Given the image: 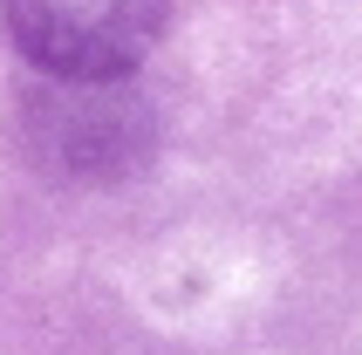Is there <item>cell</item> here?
<instances>
[{
    "label": "cell",
    "instance_id": "obj_1",
    "mask_svg": "<svg viewBox=\"0 0 362 355\" xmlns=\"http://www.w3.org/2000/svg\"><path fill=\"white\" fill-rule=\"evenodd\" d=\"M21 55L55 82H117L164 35L171 0H0Z\"/></svg>",
    "mask_w": 362,
    "mask_h": 355
}]
</instances>
